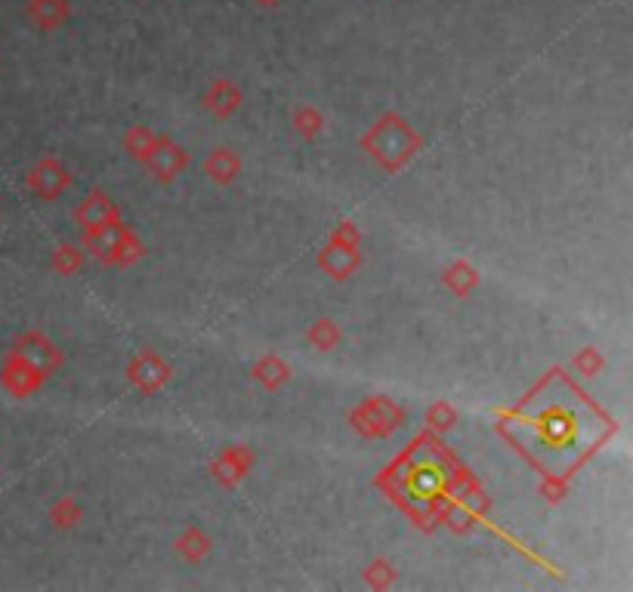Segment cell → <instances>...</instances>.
Listing matches in <instances>:
<instances>
[{
	"mask_svg": "<svg viewBox=\"0 0 633 592\" xmlns=\"http://www.w3.org/2000/svg\"><path fill=\"white\" fill-rule=\"evenodd\" d=\"M28 10H31L34 22H41V25H47V28H50V25H56V22H62V19H65L68 4H65V0H31Z\"/></svg>",
	"mask_w": 633,
	"mask_h": 592,
	"instance_id": "6da1fadb",
	"label": "cell"
}]
</instances>
